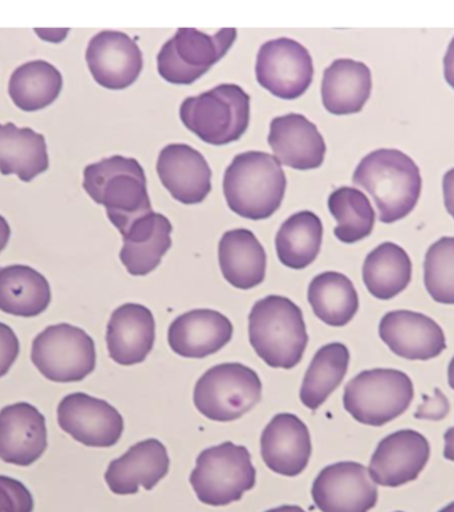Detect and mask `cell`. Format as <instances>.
Segmentation results:
<instances>
[{
	"instance_id": "1",
	"label": "cell",
	"mask_w": 454,
	"mask_h": 512,
	"mask_svg": "<svg viewBox=\"0 0 454 512\" xmlns=\"http://www.w3.org/2000/svg\"><path fill=\"white\" fill-rule=\"evenodd\" d=\"M352 181L375 199L380 222L395 223L415 209L423 188L419 166L397 149H379L364 157Z\"/></svg>"
},
{
	"instance_id": "2",
	"label": "cell",
	"mask_w": 454,
	"mask_h": 512,
	"mask_svg": "<svg viewBox=\"0 0 454 512\" xmlns=\"http://www.w3.org/2000/svg\"><path fill=\"white\" fill-rule=\"evenodd\" d=\"M84 190L107 210L121 234L133 222L152 213L147 177L135 158L113 156L84 169Z\"/></svg>"
},
{
	"instance_id": "3",
	"label": "cell",
	"mask_w": 454,
	"mask_h": 512,
	"mask_svg": "<svg viewBox=\"0 0 454 512\" xmlns=\"http://www.w3.org/2000/svg\"><path fill=\"white\" fill-rule=\"evenodd\" d=\"M249 340L255 353L269 367H297L308 344L301 308L278 295L259 300L250 312Z\"/></svg>"
},
{
	"instance_id": "4",
	"label": "cell",
	"mask_w": 454,
	"mask_h": 512,
	"mask_svg": "<svg viewBox=\"0 0 454 512\" xmlns=\"http://www.w3.org/2000/svg\"><path fill=\"white\" fill-rule=\"evenodd\" d=\"M286 185V174L271 154H238L224 177L227 206L239 217L251 221L270 218L282 205Z\"/></svg>"
},
{
	"instance_id": "5",
	"label": "cell",
	"mask_w": 454,
	"mask_h": 512,
	"mask_svg": "<svg viewBox=\"0 0 454 512\" xmlns=\"http://www.w3.org/2000/svg\"><path fill=\"white\" fill-rule=\"evenodd\" d=\"M185 127L210 145L238 141L250 123V97L239 85L221 84L181 104Z\"/></svg>"
},
{
	"instance_id": "6",
	"label": "cell",
	"mask_w": 454,
	"mask_h": 512,
	"mask_svg": "<svg viewBox=\"0 0 454 512\" xmlns=\"http://www.w3.org/2000/svg\"><path fill=\"white\" fill-rule=\"evenodd\" d=\"M257 482V471L245 446L224 442L198 455L190 475L194 493L200 502L221 507L241 501L243 494Z\"/></svg>"
},
{
	"instance_id": "7",
	"label": "cell",
	"mask_w": 454,
	"mask_h": 512,
	"mask_svg": "<svg viewBox=\"0 0 454 512\" xmlns=\"http://www.w3.org/2000/svg\"><path fill=\"white\" fill-rule=\"evenodd\" d=\"M415 396L412 380L396 369L359 373L344 389V409L360 424L387 425L407 412Z\"/></svg>"
},
{
	"instance_id": "8",
	"label": "cell",
	"mask_w": 454,
	"mask_h": 512,
	"mask_svg": "<svg viewBox=\"0 0 454 512\" xmlns=\"http://www.w3.org/2000/svg\"><path fill=\"white\" fill-rule=\"evenodd\" d=\"M262 383L253 369L238 363L210 368L194 388L198 412L209 420L230 422L250 412L261 401Z\"/></svg>"
},
{
	"instance_id": "9",
	"label": "cell",
	"mask_w": 454,
	"mask_h": 512,
	"mask_svg": "<svg viewBox=\"0 0 454 512\" xmlns=\"http://www.w3.org/2000/svg\"><path fill=\"white\" fill-rule=\"evenodd\" d=\"M31 360L52 383H80L95 371V341L74 325H51L35 337Z\"/></svg>"
},
{
	"instance_id": "10",
	"label": "cell",
	"mask_w": 454,
	"mask_h": 512,
	"mask_svg": "<svg viewBox=\"0 0 454 512\" xmlns=\"http://www.w3.org/2000/svg\"><path fill=\"white\" fill-rule=\"evenodd\" d=\"M235 39V28H222L214 35L180 28L157 56L158 73L170 84H193L224 58Z\"/></svg>"
},
{
	"instance_id": "11",
	"label": "cell",
	"mask_w": 454,
	"mask_h": 512,
	"mask_svg": "<svg viewBox=\"0 0 454 512\" xmlns=\"http://www.w3.org/2000/svg\"><path fill=\"white\" fill-rule=\"evenodd\" d=\"M258 83L281 100H297L310 88L314 64L297 40L281 38L263 44L258 52Z\"/></svg>"
},
{
	"instance_id": "12",
	"label": "cell",
	"mask_w": 454,
	"mask_h": 512,
	"mask_svg": "<svg viewBox=\"0 0 454 512\" xmlns=\"http://www.w3.org/2000/svg\"><path fill=\"white\" fill-rule=\"evenodd\" d=\"M312 499L322 512H368L378 503L376 483L362 463L324 467L312 485Z\"/></svg>"
},
{
	"instance_id": "13",
	"label": "cell",
	"mask_w": 454,
	"mask_h": 512,
	"mask_svg": "<svg viewBox=\"0 0 454 512\" xmlns=\"http://www.w3.org/2000/svg\"><path fill=\"white\" fill-rule=\"evenodd\" d=\"M60 428L89 448H112L124 432L123 416L107 401L72 393L58 406Z\"/></svg>"
},
{
	"instance_id": "14",
	"label": "cell",
	"mask_w": 454,
	"mask_h": 512,
	"mask_svg": "<svg viewBox=\"0 0 454 512\" xmlns=\"http://www.w3.org/2000/svg\"><path fill=\"white\" fill-rule=\"evenodd\" d=\"M85 59L96 83L111 91L131 87L144 67L140 47L119 31H103L93 36Z\"/></svg>"
},
{
	"instance_id": "15",
	"label": "cell",
	"mask_w": 454,
	"mask_h": 512,
	"mask_svg": "<svg viewBox=\"0 0 454 512\" xmlns=\"http://www.w3.org/2000/svg\"><path fill=\"white\" fill-rule=\"evenodd\" d=\"M431 446L415 430H400L380 441L370 462L372 481L384 487H400L419 478L427 466Z\"/></svg>"
},
{
	"instance_id": "16",
	"label": "cell",
	"mask_w": 454,
	"mask_h": 512,
	"mask_svg": "<svg viewBox=\"0 0 454 512\" xmlns=\"http://www.w3.org/2000/svg\"><path fill=\"white\" fill-rule=\"evenodd\" d=\"M379 335L395 355L407 360H432L447 349L440 325L419 312H388L380 321Z\"/></svg>"
},
{
	"instance_id": "17",
	"label": "cell",
	"mask_w": 454,
	"mask_h": 512,
	"mask_svg": "<svg viewBox=\"0 0 454 512\" xmlns=\"http://www.w3.org/2000/svg\"><path fill=\"white\" fill-rule=\"evenodd\" d=\"M47 450L46 418L27 402L0 410V459L27 467Z\"/></svg>"
},
{
	"instance_id": "18",
	"label": "cell",
	"mask_w": 454,
	"mask_h": 512,
	"mask_svg": "<svg viewBox=\"0 0 454 512\" xmlns=\"http://www.w3.org/2000/svg\"><path fill=\"white\" fill-rule=\"evenodd\" d=\"M157 174L174 199L184 205H197L212 192V169L205 157L192 146L172 144L161 150Z\"/></svg>"
},
{
	"instance_id": "19",
	"label": "cell",
	"mask_w": 454,
	"mask_h": 512,
	"mask_svg": "<svg viewBox=\"0 0 454 512\" xmlns=\"http://www.w3.org/2000/svg\"><path fill=\"white\" fill-rule=\"evenodd\" d=\"M261 454L274 473L297 477L310 462V430L295 414H277L263 430Z\"/></svg>"
},
{
	"instance_id": "20",
	"label": "cell",
	"mask_w": 454,
	"mask_h": 512,
	"mask_svg": "<svg viewBox=\"0 0 454 512\" xmlns=\"http://www.w3.org/2000/svg\"><path fill=\"white\" fill-rule=\"evenodd\" d=\"M169 466L168 450L152 438L132 446L123 457L109 463L105 482L113 494H137L140 487L153 490L166 477Z\"/></svg>"
},
{
	"instance_id": "21",
	"label": "cell",
	"mask_w": 454,
	"mask_h": 512,
	"mask_svg": "<svg viewBox=\"0 0 454 512\" xmlns=\"http://www.w3.org/2000/svg\"><path fill=\"white\" fill-rule=\"evenodd\" d=\"M233 337V324L213 310H194L170 324V348L186 359H205L220 352Z\"/></svg>"
},
{
	"instance_id": "22",
	"label": "cell",
	"mask_w": 454,
	"mask_h": 512,
	"mask_svg": "<svg viewBox=\"0 0 454 512\" xmlns=\"http://www.w3.org/2000/svg\"><path fill=\"white\" fill-rule=\"evenodd\" d=\"M156 340V321L149 308L124 304L113 311L107 328V345L115 363L131 367L141 364L152 352Z\"/></svg>"
},
{
	"instance_id": "23",
	"label": "cell",
	"mask_w": 454,
	"mask_h": 512,
	"mask_svg": "<svg viewBox=\"0 0 454 512\" xmlns=\"http://www.w3.org/2000/svg\"><path fill=\"white\" fill-rule=\"evenodd\" d=\"M269 144L279 164L297 170L318 169L326 156L322 134L298 113L275 117L271 121Z\"/></svg>"
},
{
	"instance_id": "24",
	"label": "cell",
	"mask_w": 454,
	"mask_h": 512,
	"mask_svg": "<svg viewBox=\"0 0 454 512\" xmlns=\"http://www.w3.org/2000/svg\"><path fill=\"white\" fill-rule=\"evenodd\" d=\"M172 223L162 214L145 215L133 222L123 235L120 259L129 274L145 276L156 270L172 247Z\"/></svg>"
},
{
	"instance_id": "25",
	"label": "cell",
	"mask_w": 454,
	"mask_h": 512,
	"mask_svg": "<svg viewBox=\"0 0 454 512\" xmlns=\"http://www.w3.org/2000/svg\"><path fill=\"white\" fill-rule=\"evenodd\" d=\"M371 91V71L362 62L338 59L324 71L322 100L332 115L359 113L370 99Z\"/></svg>"
},
{
	"instance_id": "26",
	"label": "cell",
	"mask_w": 454,
	"mask_h": 512,
	"mask_svg": "<svg viewBox=\"0 0 454 512\" xmlns=\"http://www.w3.org/2000/svg\"><path fill=\"white\" fill-rule=\"evenodd\" d=\"M224 278L239 290H251L265 280L267 256L250 230L227 231L218 247Z\"/></svg>"
},
{
	"instance_id": "27",
	"label": "cell",
	"mask_w": 454,
	"mask_h": 512,
	"mask_svg": "<svg viewBox=\"0 0 454 512\" xmlns=\"http://www.w3.org/2000/svg\"><path fill=\"white\" fill-rule=\"evenodd\" d=\"M51 287L40 272L28 266L0 268V311L20 318H35L51 303Z\"/></svg>"
},
{
	"instance_id": "28",
	"label": "cell",
	"mask_w": 454,
	"mask_h": 512,
	"mask_svg": "<svg viewBox=\"0 0 454 512\" xmlns=\"http://www.w3.org/2000/svg\"><path fill=\"white\" fill-rule=\"evenodd\" d=\"M48 161L46 138L31 128L15 124L0 125V173L15 174L23 182H31L46 172Z\"/></svg>"
},
{
	"instance_id": "29",
	"label": "cell",
	"mask_w": 454,
	"mask_h": 512,
	"mask_svg": "<svg viewBox=\"0 0 454 512\" xmlns=\"http://www.w3.org/2000/svg\"><path fill=\"white\" fill-rule=\"evenodd\" d=\"M308 303L316 318L331 327H344L359 310V296L354 283L340 272L328 271L312 279Z\"/></svg>"
},
{
	"instance_id": "30",
	"label": "cell",
	"mask_w": 454,
	"mask_h": 512,
	"mask_svg": "<svg viewBox=\"0 0 454 512\" xmlns=\"http://www.w3.org/2000/svg\"><path fill=\"white\" fill-rule=\"evenodd\" d=\"M412 262L407 251L396 243L385 242L364 260L363 280L374 298L391 300L409 286Z\"/></svg>"
},
{
	"instance_id": "31",
	"label": "cell",
	"mask_w": 454,
	"mask_h": 512,
	"mask_svg": "<svg viewBox=\"0 0 454 512\" xmlns=\"http://www.w3.org/2000/svg\"><path fill=\"white\" fill-rule=\"evenodd\" d=\"M62 89V73L43 60L20 65L8 84L11 100L24 112H38L50 107Z\"/></svg>"
},
{
	"instance_id": "32",
	"label": "cell",
	"mask_w": 454,
	"mask_h": 512,
	"mask_svg": "<svg viewBox=\"0 0 454 512\" xmlns=\"http://www.w3.org/2000/svg\"><path fill=\"white\" fill-rule=\"evenodd\" d=\"M322 241L323 225L318 215L301 211L283 223L275 238V246L283 266L303 270L319 255Z\"/></svg>"
},
{
	"instance_id": "33",
	"label": "cell",
	"mask_w": 454,
	"mask_h": 512,
	"mask_svg": "<svg viewBox=\"0 0 454 512\" xmlns=\"http://www.w3.org/2000/svg\"><path fill=\"white\" fill-rule=\"evenodd\" d=\"M350 365V351L342 343H331L320 348L306 375L301 388V401L306 408L319 409L327 398L339 388Z\"/></svg>"
},
{
	"instance_id": "34",
	"label": "cell",
	"mask_w": 454,
	"mask_h": 512,
	"mask_svg": "<svg viewBox=\"0 0 454 512\" xmlns=\"http://www.w3.org/2000/svg\"><path fill=\"white\" fill-rule=\"evenodd\" d=\"M328 209L338 222L335 237L340 242L356 243L370 237L375 226V210L366 194L355 188H340L328 198Z\"/></svg>"
},
{
	"instance_id": "35",
	"label": "cell",
	"mask_w": 454,
	"mask_h": 512,
	"mask_svg": "<svg viewBox=\"0 0 454 512\" xmlns=\"http://www.w3.org/2000/svg\"><path fill=\"white\" fill-rule=\"evenodd\" d=\"M424 283L428 294L440 304H454V238L433 243L425 255Z\"/></svg>"
},
{
	"instance_id": "36",
	"label": "cell",
	"mask_w": 454,
	"mask_h": 512,
	"mask_svg": "<svg viewBox=\"0 0 454 512\" xmlns=\"http://www.w3.org/2000/svg\"><path fill=\"white\" fill-rule=\"evenodd\" d=\"M34 498L22 482L0 475V512H32Z\"/></svg>"
},
{
	"instance_id": "37",
	"label": "cell",
	"mask_w": 454,
	"mask_h": 512,
	"mask_svg": "<svg viewBox=\"0 0 454 512\" xmlns=\"http://www.w3.org/2000/svg\"><path fill=\"white\" fill-rule=\"evenodd\" d=\"M20 352L18 336L7 324L0 323V377L6 376Z\"/></svg>"
},
{
	"instance_id": "38",
	"label": "cell",
	"mask_w": 454,
	"mask_h": 512,
	"mask_svg": "<svg viewBox=\"0 0 454 512\" xmlns=\"http://www.w3.org/2000/svg\"><path fill=\"white\" fill-rule=\"evenodd\" d=\"M427 402H425L424 405H421L419 410H417V413L415 414L416 418H419V420H443L445 416L449 413V409H451V406H449L448 398L444 396L443 393H441V390L439 388L435 389V397H424Z\"/></svg>"
},
{
	"instance_id": "39",
	"label": "cell",
	"mask_w": 454,
	"mask_h": 512,
	"mask_svg": "<svg viewBox=\"0 0 454 512\" xmlns=\"http://www.w3.org/2000/svg\"><path fill=\"white\" fill-rule=\"evenodd\" d=\"M443 192L445 207H447L448 213L451 214L454 219V169L445 173L443 178Z\"/></svg>"
},
{
	"instance_id": "40",
	"label": "cell",
	"mask_w": 454,
	"mask_h": 512,
	"mask_svg": "<svg viewBox=\"0 0 454 512\" xmlns=\"http://www.w3.org/2000/svg\"><path fill=\"white\" fill-rule=\"evenodd\" d=\"M444 76L447 83L454 89V38L449 44L444 58Z\"/></svg>"
},
{
	"instance_id": "41",
	"label": "cell",
	"mask_w": 454,
	"mask_h": 512,
	"mask_svg": "<svg viewBox=\"0 0 454 512\" xmlns=\"http://www.w3.org/2000/svg\"><path fill=\"white\" fill-rule=\"evenodd\" d=\"M11 237V229L10 225H8V222L6 219L0 215V253L4 249H6V246L8 245V241H10Z\"/></svg>"
},
{
	"instance_id": "42",
	"label": "cell",
	"mask_w": 454,
	"mask_h": 512,
	"mask_svg": "<svg viewBox=\"0 0 454 512\" xmlns=\"http://www.w3.org/2000/svg\"><path fill=\"white\" fill-rule=\"evenodd\" d=\"M444 440V457L448 459V461L454 462V428L449 429L448 432L445 433Z\"/></svg>"
},
{
	"instance_id": "43",
	"label": "cell",
	"mask_w": 454,
	"mask_h": 512,
	"mask_svg": "<svg viewBox=\"0 0 454 512\" xmlns=\"http://www.w3.org/2000/svg\"><path fill=\"white\" fill-rule=\"evenodd\" d=\"M266 512H306L299 506H281L277 509L267 510Z\"/></svg>"
},
{
	"instance_id": "44",
	"label": "cell",
	"mask_w": 454,
	"mask_h": 512,
	"mask_svg": "<svg viewBox=\"0 0 454 512\" xmlns=\"http://www.w3.org/2000/svg\"><path fill=\"white\" fill-rule=\"evenodd\" d=\"M448 381H449V385H451V388L454 390V357L451 361V364H449Z\"/></svg>"
},
{
	"instance_id": "45",
	"label": "cell",
	"mask_w": 454,
	"mask_h": 512,
	"mask_svg": "<svg viewBox=\"0 0 454 512\" xmlns=\"http://www.w3.org/2000/svg\"><path fill=\"white\" fill-rule=\"evenodd\" d=\"M439 512H454V502L451 503V505L444 507V509Z\"/></svg>"
},
{
	"instance_id": "46",
	"label": "cell",
	"mask_w": 454,
	"mask_h": 512,
	"mask_svg": "<svg viewBox=\"0 0 454 512\" xmlns=\"http://www.w3.org/2000/svg\"><path fill=\"white\" fill-rule=\"evenodd\" d=\"M397 512H400V511H397Z\"/></svg>"
}]
</instances>
